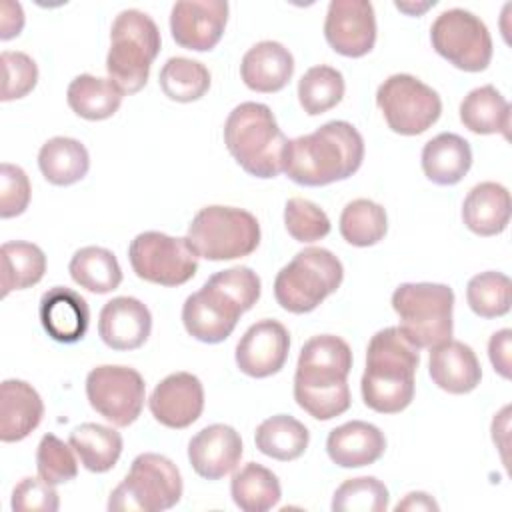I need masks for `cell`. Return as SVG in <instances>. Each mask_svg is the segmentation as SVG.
<instances>
[{
    "label": "cell",
    "mask_w": 512,
    "mask_h": 512,
    "mask_svg": "<svg viewBox=\"0 0 512 512\" xmlns=\"http://www.w3.org/2000/svg\"><path fill=\"white\" fill-rule=\"evenodd\" d=\"M242 452V438L228 424H210L188 442V460L194 472L204 480L228 476L240 464Z\"/></svg>",
    "instance_id": "19"
},
{
    "label": "cell",
    "mask_w": 512,
    "mask_h": 512,
    "mask_svg": "<svg viewBox=\"0 0 512 512\" xmlns=\"http://www.w3.org/2000/svg\"><path fill=\"white\" fill-rule=\"evenodd\" d=\"M510 344H512V330L502 328L490 336L488 342V358L494 366V370L502 378H510Z\"/></svg>",
    "instance_id": "46"
},
{
    "label": "cell",
    "mask_w": 512,
    "mask_h": 512,
    "mask_svg": "<svg viewBox=\"0 0 512 512\" xmlns=\"http://www.w3.org/2000/svg\"><path fill=\"white\" fill-rule=\"evenodd\" d=\"M350 370L352 350L340 336H312L304 342L296 364V404L316 420H332L344 414L352 402Z\"/></svg>",
    "instance_id": "1"
},
{
    "label": "cell",
    "mask_w": 512,
    "mask_h": 512,
    "mask_svg": "<svg viewBox=\"0 0 512 512\" xmlns=\"http://www.w3.org/2000/svg\"><path fill=\"white\" fill-rule=\"evenodd\" d=\"M182 476L178 466L156 452L138 454L126 478L112 490L110 512H162L182 498Z\"/></svg>",
    "instance_id": "10"
},
{
    "label": "cell",
    "mask_w": 512,
    "mask_h": 512,
    "mask_svg": "<svg viewBox=\"0 0 512 512\" xmlns=\"http://www.w3.org/2000/svg\"><path fill=\"white\" fill-rule=\"evenodd\" d=\"M30 180L26 172L10 162L0 166V218L20 216L30 204Z\"/></svg>",
    "instance_id": "44"
},
{
    "label": "cell",
    "mask_w": 512,
    "mask_h": 512,
    "mask_svg": "<svg viewBox=\"0 0 512 512\" xmlns=\"http://www.w3.org/2000/svg\"><path fill=\"white\" fill-rule=\"evenodd\" d=\"M398 330L420 350L452 338L454 292L436 282H404L392 294Z\"/></svg>",
    "instance_id": "8"
},
{
    "label": "cell",
    "mask_w": 512,
    "mask_h": 512,
    "mask_svg": "<svg viewBox=\"0 0 512 512\" xmlns=\"http://www.w3.org/2000/svg\"><path fill=\"white\" fill-rule=\"evenodd\" d=\"M290 352V334L278 320L264 318L252 324L236 344V366L250 378L278 374Z\"/></svg>",
    "instance_id": "17"
},
{
    "label": "cell",
    "mask_w": 512,
    "mask_h": 512,
    "mask_svg": "<svg viewBox=\"0 0 512 512\" xmlns=\"http://www.w3.org/2000/svg\"><path fill=\"white\" fill-rule=\"evenodd\" d=\"M160 46V30L146 12L128 8L114 18L106 72L122 94H136L146 86Z\"/></svg>",
    "instance_id": "6"
},
{
    "label": "cell",
    "mask_w": 512,
    "mask_h": 512,
    "mask_svg": "<svg viewBox=\"0 0 512 512\" xmlns=\"http://www.w3.org/2000/svg\"><path fill=\"white\" fill-rule=\"evenodd\" d=\"M2 62V102L20 100L28 96L38 82V66L26 52L4 50L0 54Z\"/></svg>",
    "instance_id": "43"
},
{
    "label": "cell",
    "mask_w": 512,
    "mask_h": 512,
    "mask_svg": "<svg viewBox=\"0 0 512 512\" xmlns=\"http://www.w3.org/2000/svg\"><path fill=\"white\" fill-rule=\"evenodd\" d=\"M420 364L418 348L398 330H378L366 348V368L360 380L364 404L378 414H398L410 406Z\"/></svg>",
    "instance_id": "4"
},
{
    "label": "cell",
    "mask_w": 512,
    "mask_h": 512,
    "mask_svg": "<svg viewBox=\"0 0 512 512\" xmlns=\"http://www.w3.org/2000/svg\"><path fill=\"white\" fill-rule=\"evenodd\" d=\"M44 416L40 394L24 380H4L0 384V440L20 442L38 428Z\"/></svg>",
    "instance_id": "25"
},
{
    "label": "cell",
    "mask_w": 512,
    "mask_h": 512,
    "mask_svg": "<svg viewBox=\"0 0 512 512\" xmlns=\"http://www.w3.org/2000/svg\"><path fill=\"white\" fill-rule=\"evenodd\" d=\"M210 82L208 68L202 62L184 56L168 58L158 74V84L164 96L182 104L200 100L210 90Z\"/></svg>",
    "instance_id": "36"
},
{
    "label": "cell",
    "mask_w": 512,
    "mask_h": 512,
    "mask_svg": "<svg viewBox=\"0 0 512 512\" xmlns=\"http://www.w3.org/2000/svg\"><path fill=\"white\" fill-rule=\"evenodd\" d=\"M394 510L396 512H400V510H438V504L426 492H410V494H406V498L402 502H398L394 506Z\"/></svg>",
    "instance_id": "48"
},
{
    "label": "cell",
    "mask_w": 512,
    "mask_h": 512,
    "mask_svg": "<svg viewBox=\"0 0 512 512\" xmlns=\"http://www.w3.org/2000/svg\"><path fill=\"white\" fill-rule=\"evenodd\" d=\"M260 292V276L252 268L220 270L184 300L182 324L198 342H224L234 332L240 316L258 302Z\"/></svg>",
    "instance_id": "2"
},
{
    "label": "cell",
    "mask_w": 512,
    "mask_h": 512,
    "mask_svg": "<svg viewBox=\"0 0 512 512\" xmlns=\"http://www.w3.org/2000/svg\"><path fill=\"white\" fill-rule=\"evenodd\" d=\"M376 104L388 128L402 136L426 132L442 114L438 92L412 74L388 76L376 90Z\"/></svg>",
    "instance_id": "11"
},
{
    "label": "cell",
    "mask_w": 512,
    "mask_h": 512,
    "mask_svg": "<svg viewBox=\"0 0 512 512\" xmlns=\"http://www.w3.org/2000/svg\"><path fill=\"white\" fill-rule=\"evenodd\" d=\"M510 192L498 182H480L470 188L462 204V220L466 228L478 236H496L510 222Z\"/></svg>",
    "instance_id": "26"
},
{
    "label": "cell",
    "mask_w": 512,
    "mask_h": 512,
    "mask_svg": "<svg viewBox=\"0 0 512 512\" xmlns=\"http://www.w3.org/2000/svg\"><path fill=\"white\" fill-rule=\"evenodd\" d=\"M424 176L438 186L458 184L472 166V148L468 140L454 132H442L422 148Z\"/></svg>",
    "instance_id": "27"
},
{
    "label": "cell",
    "mask_w": 512,
    "mask_h": 512,
    "mask_svg": "<svg viewBox=\"0 0 512 512\" xmlns=\"http://www.w3.org/2000/svg\"><path fill=\"white\" fill-rule=\"evenodd\" d=\"M14 512H56L60 508L58 492L52 484L38 478H22L12 490Z\"/></svg>",
    "instance_id": "45"
},
{
    "label": "cell",
    "mask_w": 512,
    "mask_h": 512,
    "mask_svg": "<svg viewBox=\"0 0 512 512\" xmlns=\"http://www.w3.org/2000/svg\"><path fill=\"white\" fill-rule=\"evenodd\" d=\"M228 24L226 0H182L170 10V32L180 48L212 50Z\"/></svg>",
    "instance_id": "16"
},
{
    "label": "cell",
    "mask_w": 512,
    "mask_h": 512,
    "mask_svg": "<svg viewBox=\"0 0 512 512\" xmlns=\"http://www.w3.org/2000/svg\"><path fill=\"white\" fill-rule=\"evenodd\" d=\"M430 6H434V2H426V4H422V6H408V4H400V2H396V8L398 10H404V12H408V14H420V12H424L426 8H430Z\"/></svg>",
    "instance_id": "49"
},
{
    "label": "cell",
    "mask_w": 512,
    "mask_h": 512,
    "mask_svg": "<svg viewBox=\"0 0 512 512\" xmlns=\"http://www.w3.org/2000/svg\"><path fill=\"white\" fill-rule=\"evenodd\" d=\"M86 398L102 418L118 428H126L138 420L146 384L138 370L118 364H102L86 376Z\"/></svg>",
    "instance_id": "14"
},
{
    "label": "cell",
    "mask_w": 512,
    "mask_h": 512,
    "mask_svg": "<svg viewBox=\"0 0 512 512\" xmlns=\"http://www.w3.org/2000/svg\"><path fill=\"white\" fill-rule=\"evenodd\" d=\"M310 442L308 428L288 414H276L260 422L254 432L256 448L274 460L290 462L300 458Z\"/></svg>",
    "instance_id": "32"
},
{
    "label": "cell",
    "mask_w": 512,
    "mask_h": 512,
    "mask_svg": "<svg viewBox=\"0 0 512 512\" xmlns=\"http://www.w3.org/2000/svg\"><path fill=\"white\" fill-rule=\"evenodd\" d=\"M292 74L294 56L276 40H262L254 44L240 62L242 82L260 94L280 92L290 82Z\"/></svg>",
    "instance_id": "24"
},
{
    "label": "cell",
    "mask_w": 512,
    "mask_h": 512,
    "mask_svg": "<svg viewBox=\"0 0 512 512\" xmlns=\"http://www.w3.org/2000/svg\"><path fill=\"white\" fill-rule=\"evenodd\" d=\"M156 422L182 430L192 426L204 410V386L190 372H174L156 384L148 398Z\"/></svg>",
    "instance_id": "18"
},
{
    "label": "cell",
    "mask_w": 512,
    "mask_h": 512,
    "mask_svg": "<svg viewBox=\"0 0 512 512\" xmlns=\"http://www.w3.org/2000/svg\"><path fill=\"white\" fill-rule=\"evenodd\" d=\"M432 48L454 68L482 72L492 60V36L486 24L464 8H450L430 26Z\"/></svg>",
    "instance_id": "13"
},
{
    "label": "cell",
    "mask_w": 512,
    "mask_h": 512,
    "mask_svg": "<svg viewBox=\"0 0 512 512\" xmlns=\"http://www.w3.org/2000/svg\"><path fill=\"white\" fill-rule=\"evenodd\" d=\"M186 240L198 258L212 262L250 256L260 244L254 214L234 206H206L192 218Z\"/></svg>",
    "instance_id": "9"
},
{
    "label": "cell",
    "mask_w": 512,
    "mask_h": 512,
    "mask_svg": "<svg viewBox=\"0 0 512 512\" xmlns=\"http://www.w3.org/2000/svg\"><path fill=\"white\" fill-rule=\"evenodd\" d=\"M38 168L50 184L72 186L88 174L90 154L80 140L54 136L42 144L38 152Z\"/></svg>",
    "instance_id": "28"
},
{
    "label": "cell",
    "mask_w": 512,
    "mask_h": 512,
    "mask_svg": "<svg viewBox=\"0 0 512 512\" xmlns=\"http://www.w3.org/2000/svg\"><path fill=\"white\" fill-rule=\"evenodd\" d=\"M428 374L448 394H468L482 380V368L474 350L452 338L430 348Z\"/></svg>",
    "instance_id": "22"
},
{
    "label": "cell",
    "mask_w": 512,
    "mask_h": 512,
    "mask_svg": "<svg viewBox=\"0 0 512 512\" xmlns=\"http://www.w3.org/2000/svg\"><path fill=\"white\" fill-rule=\"evenodd\" d=\"M326 452L340 468L370 466L386 452V436L370 422L350 420L330 430L326 438Z\"/></svg>",
    "instance_id": "23"
},
{
    "label": "cell",
    "mask_w": 512,
    "mask_h": 512,
    "mask_svg": "<svg viewBox=\"0 0 512 512\" xmlns=\"http://www.w3.org/2000/svg\"><path fill=\"white\" fill-rule=\"evenodd\" d=\"M324 38L346 58L366 56L376 44V14L368 0H332L324 20Z\"/></svg>",
    "instance_id": "15"
},
{
    "label": "cell",
    "mask_w": 512,
    "mask_h": 512,
    "mask_svg": "<svg viewBox=\"0 0 512 512\" xmlns=\"http://www.w3.org/2000/svg\"><path fill=\"white\" fill-rule=\"evenodd\" d=\"M36 470L38 476L52 484H64L78 476V462L70 444H64L54 434H44L36 448Z\"/></svg>",
    "instance_id": "41"
},
{
    "label": "cell",
    "mask_w": 512,
    "mask_h": 512,
    "mask_svg": "<svg viewBox=\"0 0 512 512\" xmlns=\"http://www.w3.org/2000/svg\"><path fill=\"white\" fill-rule=\"evenodd\" d=\"M388 488L374 476H358L342 482L332 496L334 512H386Z\"/></svg>",
    "instance_id": "40"
},
{
    "label": "cell",
    "mask_w": 512,
    "mask_h": 512,
    "mask_svg": "<svg viewBox=\"0 0 512 512\" xmlns=\"http://www.w3.org/2000/svg\"><path fill=\"white\" fill-rule=\"evenodd\" d=\"M466 302L480 318H500L510 312L512 282L506 274L496 270L480 272L468 280Z\"/></svg>",
    "instance_id": "39"
},
{
    "label": "cell",
    "mask_w": 512,
    "mask_h": 512,
    "mask_svg": "<svg viewBox=\"0 0 512 512\" xmlns=\"http://www.w3.org/2000/svg\"><path fill=\"white\" fill-rule=\"evenodd\" d=\"M2 260V298L12 290H26L38 284L46 272V256L40 246L24 240L4 242L0 246Z\"/></svg>",
    "instance_id": "35"
},
{
    "label": "cell",
    "mask_w": 512,
    "mask_h": 512,
    "mask_svg": "<svg viewBox=\"0 0 512 512\" xmlns=\"http://www.w3.org/2000/svg\"><path fill=\"white\" fill-rule=\"evenodd\" d=\"M70 278L84 290L108 294L122 282V268L114 252L102 246H84L74 252L68 264Z\"/></svg>",
    "instance_id": "34"
},
{
    "label": "cell",
    "mask_w": 512,
    "mask_h": 512,
    "mask_svg": "<svg viewBox=\"0 0 512 512\" xmlns=\"http://www.w3.org/2000/svg\"><path fill=\"white\" fill-rule=\"evenodd\" d=\"M388 232V216L384 206L368 198L348 202L340 214L342 238L358 248L378 244Z\"/></svg>",
    "instance_id": "37"
},
{
    "label": "cell",
    "mask_w": 512,
    "mask_h": 512,
    "mask_svg": "<svg viewBox=\"0 0 512 512\" xmlns=\"http://www.w3.org/2000/svg\"><path fill=\"white\" fill-rule=\"evenodd\" d=\"M284 226L296 242H316L330 234L328 214L314 202L294 196L284 206Z\"/></svg>",
    "instance_id": "42"
},
{
    "label": "cell",
    "mask_w": 512,
    "mask_h": 512,
    "mask_svg": "<svg viewBox=\"0 0 512 512\" xmlns=\"http://www.w3.org/2000/svg\"><path fill=\"white\" fill-rule=\"evenodd\" d=\"M46 334L60 344H74L86 336L90 322L88 302L72 288L54 286L46 290L38 306Z\"/></svg>",
    "instance_id": "21"
},
{
    "label": "cell",
    "mask_w": 512,
    "mask_h": 512,
    "mask_svg": "<svg viewBox=\"0 0 512 512\" xmlns=\"http://www.w3.org/2000/svg\"><path fill=\"white\" fill-rule=\"evenodd\" d=\"M68 444L76 452L80 464L96 474L112 470L124 446L118 430L96 422H84L76 426L70 432Z\"/></svg>",
    "instance_id": "30"
},
{
    "label": "cell",
    "mask_w": 512,
    "mask_h": 512,
    "mask_svg": "<svg viewBox=\"0 0 512 512\" xmlns=\"http://www.w3.org/2000/svg\"><path fill=\"white\" fill-rule=\"evenodd\" d=\"M24 28V10L18 2L4 0L0 4V40L18 36Z\"/></svg>",
    "instance_id": "47"
},
{
    "label": "cell",
    "mask_w": 512,
    "mask_h": 512,
    "mask_svg": "<svg viewBox=\"0 0 512 512\" xmlns=\"http://www.w3.org/2000/svg\"><path fill=\"white\" fill-rule=\"evenodd\" d=\"M342 278L344 266L336 254L308 246L276 274L274 298L286 312L308 314L340 288Z\"/></svg>",
    "instance_id": "7"
},
{
    "label": "cell",
    "mask_w": 512,
    "mask_h": 512,
    "mask_svg": "<svg viewBox=\"0 0 512 512\" xmlns=\"http://www.w3.org/2000/svg\"><path fill=\"white\" fill-rule=\"evenodd\" d=\"M152 332V314L144 302L132 296L108 300L98 318V336L118 352L140 348Z\"/></svg>",
    "instance_id": "20"
},
{
    "label": "cell",
    "mask_w": 512,
    "mask_h": 512,
    "mask_svg": "<svg viewBox=\"0 0 512 512\" xmlns=\"http://www.w3.org/2000/svg\"><path fill=\"white\" fill-rule=\"evenodd\" d=\"M344 76L340 70L318 64L308 68L298 80V100L308 116H318L332 110L344 98Z\"/></svg>",
    "instance_id": "38"
},
{
    "label": "cell",
    "mask_w": 512,
    "mask_h": 512,
    "mask_svg": "<svg viewBox=\"0 0 512 512\" xmlns=\"http://www.w3.org/2000/svg\"><path fill=\"white\" fill-rule=\"evenodd\" d=\"M124 94L110 78H100L92 74L76 76L66 90V100L70 110L84 120H106L114 116L122 104Z\"/></svg>",
    "instance_id": "31"
},
{
    "label": "cell",
    "mask_w": 512,
    "mask_h": 512,
    "mask_svg": "<svg viewBox=\"0 0 512 512\" xmlns=\"http://www.w3.org/2000/svg\"><path fill=\"white\" fill-rule=\"evenodd\" d=\"M128 260L140 280L168 288L186 284L198 270V256L186 236L178 238L156 230L134 236L128 246Z\"/></svg>",
    "instance_id": "12"
},
{
    "label": "cell",
    "mask_w": 512,
    "mask_h": 512,
    "mask_svg": "<svg viewBox=\"0 0 512 512\" xmlns=\"http://www.w3.org/2000/svg\"><path fill=\"white\" fill-rule=\"evenodd\" d=\"M364 160V138L346 120H330L288 140L282 172L300 186H326L350 178Z\"/></svg>",
    "instance_id": "3"
},
{
    "label": "cell",
    "mask_w": 512,
    "mask_h": 512,
    "mask_svg": "<svg viewBox=\"0 0 512 512\" xmlns=\"http://www.w3.org/2000/svg\"><path fill=\"white\" fill-rule=\"evenodd\" d=\"M230 494L240 510L266 512L280 502L282 488L278 476L270 468L258 462H248L232 476Z\"/></svg>",
    "instance_id": "33"
},
{
    "label": "cell",
    "mask_w": 512,
    "mask_h": 512,
    "mask_svg": "<svg viewBox=\"0 0 512 512\" xmlns=\"http://www.w3.org/2000/svg\"><path fill=\"white\" fill-rule=\"evenodd\" d=\"M460 122L474 134L510 138V102L492 84L470 90L460 102Z\"/></svg>",
    "instance_id": "29"
},
{
    "label": "cell",
    "mask_w": 512,
    "mask_h": 512,
    "mask_svg": "<svg viewBox=\"0 0 512 512\" xmlns=\"http://www.w3.org/2000/svg\"><path fill=\"white\" fill-rule=\"evenodd\" d=\"M224 144L236 164L250 176L276 178L284 168L288 138L266 104H238L224 122Z\"/></svg>",
    "instance_id": "5"
}]
</instances>
